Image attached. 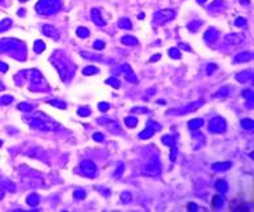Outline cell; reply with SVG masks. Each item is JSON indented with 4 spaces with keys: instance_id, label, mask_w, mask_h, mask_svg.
Here are the masks:
<instances>
[{
    "instance_id": "7a4b0ae2",
    "label": "cell",
    "mask_w": 254,
    "mask_h": 212,
    "mask_svg": "<svg viewBox=\"0 0 254 212\" xmlns=\"http://www.w3.org/2000/svg\"><path fill=\"white\" fill-rule=\"evenodd\" d=\"M121 26H125V27H129L130 26V24L127 22V21H123V22H121Z\"/></svg>"
},
{
    "instance_id": "6da1fadb",
    "label": "cell",
    "mask_w": 254,
    "mask_h": 212,
    "mask_svg": "<svg viewBox=\"0 0 254 212\" xmlns=\"http://www.w3.org/2000/svg\"><path fill=\"white\" fill-rule=\"evenodd\" d=\"M93 17H94V21H96L97 24H102V21L100 20V17H98V11H96V9L93 11Z\"/></svg>"
},
{
    "instance_id": "3957f363",
    "label": "cell",
    "mask_w": 254,
    "mask_h": 212,
    "mask_svg": "<svg viewBox=\"0 0 254 212\" xmlns=\"http://www.w3.org/2000/svg\"><path fill=\"white\" fill-rule=\"evenodd\" d=\"M198 2H199V3H203V2H204V0H198Z\"/></svg>"
},
{
    "instance_id": "277c9868",
    "label": "cell",
    "mask_w": 254,
    "mask_h": 212,
    "mask_svg": "<svg viewBox=\"0 0 254 212\" xmlns=\"http://www.w3.org/2000/svg\"><path fill=\"white\" fill-rule=\"evenodd\" d=\"M21 2H24V0H21Z\"/></svg>"
}]
</instances>
